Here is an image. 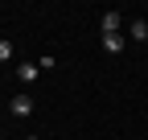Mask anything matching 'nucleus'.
Returning a JSON list of instances; mask_svg holds the SVG:
<instances>
[{
    "mask_svg": "<svg viewBox=\"0 0 148 140\" xmlns=\"http://www.w3.org/2000/svg\"><path fill=\"white\" fill-rule=\"evenodd\" d=\"M8 111H12V115H33V99H29V95H12V99H8Z\"/></svg>",
    "mask_w": 148,
    "mask_h": 140,
    "instance_id": "f257e3e1",
    "label": "nucleus"
},
{
    "mask_svg": "<svg viewBox=\"0 0 148 140\" xmlns=\"http://www.w3.org/2000/svg\"><path fill=\"white\" fill-rule=\"evenodd\" d=\"M123 29V12H103V37L107 33H119Z\"/></svg>",
    "mask_w": 148,
    "mask_h": 140,
    "instance_id": "f03ea898",
    "label": "nucleus"
},
{
    "mask_svg": "<svg viewBox=\"0 0 148 140\" xmlns=\"http://www.w3.org/2000/svg\"><path fill=\"white\" fill-rule=\"evenodd\" d=\"M37 74H41V70H37L33 62H21V66H16V78H21V82H37Z\"/></svg>",
    "mask_w": 148,
    "mask_h": 140,
    "instance_id": "7ed1b4c3",
    "label": "nucleus"
},
{
    "mask_svg": "<svg viewBox=\"0 0 148 140\" xmlns=\"http://www.w3.org/2000/svg\"><path fill=\"white\" fill-rule=\"evenodd\" d=\"M127 37H132V41H144V37H148V21H140V16H136V21L127 25Z\"/></svg>",
    "mask_w": 148,
    "mask_h": 140,
    "instance_id": "20e7f679",
    "label": "nucleus"
},
{
    "mask_svg": "<svg viewBox=\"0 0 148 140\" xmlns=\"http://www.w3.org/2000/svg\"><path fill=\"white\" fill-rule=\"evenodd\" d=\"M103 49H107V54H119V49H123V33H107V37H103Z\"/></svg>",
    "mask_w": 148,
    "mask_h": 140,
    "instance_id": "39448f33",
    "label": "nucleus"
},
{
    "mask_svg": "<svg viewBox=\"0 0 148 140\" xmlns=\"http://www.w3.org/2000/svg\"><path fill=\"white\" fill-rule=\"evenodd\" d=\"M8 58H12V45H8V41H0V62H8Z\"/></svg>",
    "mask_w": 148,
    "mask_h": 140,
    "instance_id": "423d86ee",
    "label": "nucleus"
},
{
    "mask_svg": "<svg viewBox=\"0 0 148 140\" xmlns=\"http://www.w3.org/2000/svg\"><path fill=\"white\" fill-rule=\"evenodd\" d=\"M25 140H41V136H25Z\"/></svg>",
    "mask_w": 148,
    "mask_h": 140,
    "instance_id": "0eeeda50",
    "label": "nucleus"
}]
</instances>
